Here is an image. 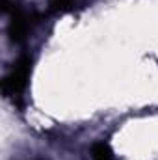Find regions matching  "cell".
<instances>
[{
	"label": "cell",
	"mask_w": 158,
	"mask_h": 160,
	"mask_svg": "<svg viewBox=\"0 0 158 160\" xmlns=\"http://www.w3.org/2000/svg\"><path fill=\"white\" fill-rule=\"evenodd\" d=\"M30 73H32V60L28 56H22L19 58L11 71L4 77L2 80V91L6 97H13V99H19L26 86H28V78H30Z\"/></svg>",
	"instance_id": "obj_2"
},
{
	"label": "cell",
	"mask_w": 158,
	"mask_h": 160,
	"mask_svg": "<svg viewBox=\"0 0 158 160\" xmlns=\"http://www.w3.org/2000/svg\"><path fill=\"white\" fill-rule=\"evenodd\" d=\"M77 0H50L48 2V11L50 13H67L75 8Z\"/></svg>",
	"instance_id": "obj_4"
},
{
	"label": "cell",
	"mask_w": 158,
	"mask_h": 160,
	"mask_svg": "<svg viewBox=\"0 0 158 160\" xmlns=\"http://www.w3.org/2000/svg\"><path fill=\"white\" fill-rule=\"evenodd\" d=\"M91 157L93 160H116V155L112 151V147L106 142H97L91 147Z\"/></svg>",
	"instance_id": "obj_3"
},
{
	"label": "cell",
	"mask_w": 158,
	"mask_h": 160,
	"mask_svg": "<svg viewBox=\"0 0 158 160\" xmlns=\"http://www.w3.org/2000/svg\"><path fill=\"white\" fill-rule=\"evenodd\" d=\"M2 9L6 13H9V24H7V34H9V39L13 43H21V41L26 39L28 32L32 30L34 22H36V15L22 9L19 4L15 2H9V0H2Z\"/></svg>",
	"instance_id": "obj_1"
}]
</instances>
